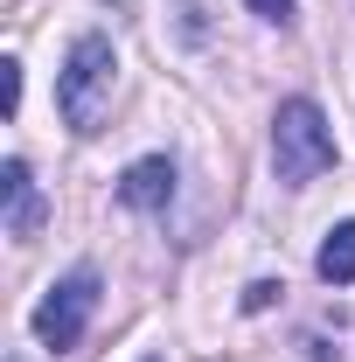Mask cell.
I'll return each instance as SVG.
<instances>
[{"mask_svg":"<svg viewBox=\"0 0 355 362\" xmlns=\"http://www.w3.org/2000/svg\"><path fill=\"white\" fill-rule=\"evenodd\" d=\"M112 70H119V56H112L105 35H77L70 42L63 77H56V112H63L70 133H98L105 126V112H112Z\"/></svg>","mask_w":355,"mask_h":362,"instance_id":"6da1fadb","label":"cell"},{"mask_svg":"<svg viewBox=\"0 0 355 362\" xmlns=\"http://www.w3.org/2000/svg\"><path fill=\"white\" fill-rule=\"evenodd\" d=\"M272 168L286 188H307L334 168V133H327V112L313 98H286L279 119H272Z\"/></svg>","mask_w":355,"mask_h":362,"instance_id":"7a4b0ae2","label":"cell"},{"mask_svg":"<svg viewBox=\"0 0 355 362\" xmlns=\"http://www.w3.org/2000/svg\"><path fill=\"white\" fill-rule=\"evenodd\" d=\"M91 314H98V272L77 265L70 279H56V286L42 293V307H35V341L56 349V356H70V349L84 341Z\"/></svg>","mask_w":355,"mask_h":362,"instance_id":"3957f363","label":"cell"},{"mask_svg":"<svg viewBox=\"0 0 355 362\" xmlns=\"http://www.w3.org/2000/svg\"><path fill=\"white\" fill-rule=\"evenodd\" d=\"M119 202H126V209H146V216L168 209V202H175V160H168V153L133 160V168L119 175Z\"/></svg>","mask_w":355,"mask_h":362,"instance_id":"277c9868","label":"cell"},{"mask_svg":"<svg viewBox=\"0 0 355 362\" xmlns=\"http://www.w3.org/2000/svg\"><path fill=\"white\" fill-rule=\"evenodd\" d=\"M0 195H7V237H35L42 230V188H35V175H28V160H7L0 168Z\"/></svg>","mask_w":355,"mask_h":362,"instance_id":"5b68a950","label":"cell"},{"mask_svg":"<svg viewBox=\"0 0 355 362\" xmlns=\"http://www.w3.org/2000/svg\"><path fill=\"white\" fill-rule=\"evenodd\" d=\"M313 272L327 279V286H355V223H334L320 237V251H313Z\"/></svg>","mask_w":355,"mask_h":362,"instance_id":"8992f818","label":"cell"},{"mask_svg":"<svg viewBox=\"0 0 355 362\" xmlns=\"http://www.w3.org/2000/svg\"><path fill=\"white\" fill-rule=\"evenodd\" d=\"M0 112H21V63H0Z\"/></svg>","mask_w":355,"mask_h":362,"instance_id":"52a82bcc","label":"cell"},{"mask_svg":"<svg viewBox=\"0 0 355 362\" xmlns=\"http://www.w3.org/2000/svg\"><path fill=\"white\" fill-rule=\"evenodd\" d=\"M272 300H279V286H272V279H258V286H244V314H265Z\"/></svg>","mask_w":355,"mask_h":362,"instance_id":"ba28073f","label":"cell"},{"mask_svg":"<svg viewBox=\"0 0 355 362\" xmlns=\"http://www.w3.org/2000/svg\"><path fill=\"white\" fill-rule=\"evenodd\" d=\"M251 7H258L265 21H286V14H293V0H251Z\"/></svg>","mask_w":355,"mask_h":362,"instance_id":"9c48e42d","label":"cell"},{"mask_svg":"<svg viewBox=\"0 0 355 362\" xmlns=\"http://www.w3.org/2000/svg\"><path fill=\"white\" fill-rule=\"evenodd\" d=\"M146 362H161V356H146Z\"/></svg>","mask_w":355,"mask_h":362,"instance_id":"30bf717a","label":"cell"}]
</instances>
